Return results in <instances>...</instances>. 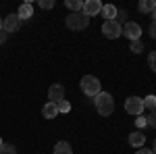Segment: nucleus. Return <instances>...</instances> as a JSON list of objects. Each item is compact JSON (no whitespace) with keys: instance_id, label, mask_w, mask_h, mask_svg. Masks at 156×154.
<instances>
[{"instance_id":"23","label":"nucleus","mask_w":156,"mask_h":154,"mask_svg":"<svg viewBox=\"0 0 156 154\" xmlns=\"http://www.w3.org/2000/svg\"><path fill=\"white\" fill-rule=\"evenodd\" d=\"M40 6L46 9V11H50V9L54 6V0H40Z\"/></svg>"},{"instance_id":"16","label":"nucleus","mask_w":156,"mask_h":154,"mask_svg":"<svg viewBox=\"0 0 156 154\" xmlns=\"http://www.w3.org/2000/svg\"><path fill=\"white\" fill-rule=\"evenodd\" d=\"M65 6L71 9V13H79L83 9V0H65Z\"/></svg>"},{"instance_id":"24","label":"nucleus","mask_w":156,"mask_h":154,"mask_svg":"<svg viewBox=\"0 0 156 154\" xmlns=\"http://www.w3.org/2000/svg\"><path fill=\"white\" fill-rule=\"evenodd\" d=\"M135 125H137V129L142 131V127L148 125V123H146V117H137V119H135Z\"/></svg>"},{"instance_id":"11","label":"nucleus","mask_w":156,"mask_h":154,"mask_svg":"<svg viewBox=\"0 0 156 154\" xmlns=\"http://www.w3.org/2000/svg\"><path fill=\"white\" fill-rule=\"evenodd\" d=\"M129 144H131L133 148H142L146 144V133H142V131H133V133H129Z\"/></svg>"},{"instance_id":"1","label":"nucleus","mask_w":156,"mask_h":154,"mask_svg":"<svg viewBox=\"0 0 156 154\" xmlns=\"http://www.w3.org/2000/svg\"><path fill=\"white\" fill-rule=\"evenodd\" d=\"M94 102H96V110L100 113V117H110V115L115 113V100H112V96L106 94V92H100V94L94 98Z\"/></svg>"},{"instance_id":"18","label":"nucleus","mask_w":156,"mask_h":154,"mask_svg":"<svg viewBox=\"0 0 156 154\" xmlns=\"http://www.w3.org/2000/svg\"><path fill=\"white\" fill-rule=\"evenodd\" d=\"M129 50H131L133 54H140V52L144 50V44H142V40H133L131 44H129Z\"/></svg>"},{"instance_id":"6","label":"nucleus","mask_w":156,"mask_h":154,"mask_svg":"<svg viewBox=\"0 0 156 154\" xmlns=\"http://www.w3.org/2000/svg\"><path fill=\"white\" fill-rule=\"evenodd\" d=\"M48 100L52 104H58L60 100H65V88H62V83H52V85H50Z\"/></svg>"},{"instance_id":"15","label":"nucleus","mask_w":156,"mask_h":154,"mask_svg":"<svg viewBox=\"0 0 156 154\" xmlns=\"http://www.w3.org/2000/svg\"><path fill=\"white\" fill-rule=\"evenodd\" d=\"M54 154H73V148L69 142H58L54 146Z\"/></svg>"},{"instance_id":"25","label":"nucleus","mask_w":156,"mask_h":154,"mask_svg":"<svg viewBox=\"0 0 156 154\" xmlns=\"http://www.w3.org/2000/svg\"><path fill=\"white\" fill-rule=\"evenodd\" d=\"M150 38H154V40H156V21L150 23Z\"/></svg>"},{"instance_id":"27","label":"nucleus","mask_w":156,"mask_h":154,"mask_svg":"<svg viewBox=\"0 0 156 154\" xmlns=\"http://www.w3.org/2000/svg\"><path fill=\"white\" fill-rule=\"evenodd\" d=\"M135 154H154V152H152V150H146V148H142V150H137Z\"/></svg>"},{"instance_id":"5","label":"nucleus","mask_w":156,"mask_h":154,"mask_svg":"<svg viewBox=\"0 0 156 154\" xmlns=\"http://www.w3.org/2000/svg\"><path fill=\"white\" fill-rule=\"evenodd\" d=\"M102 34H104L108 40H115V38L123 36V27H121L119 21H104V25H102Z\"/></svg>"},{"instance_id":"10","label":"nucleus","mask_w":156,"mask_h":154,"mask_svg":"<svg viewBox=\"0 0 156 154\" xmlns=\"http://www.w3.org/2000/svg\"><path fill=\"white\" fill-rule=\"evenodd\" d=\"M117 6L115 4H102V11L100 15L104 17V21H117Z\"/></svg>"},{"instance_id":"13","label":"nucleus","mask_w":156,"mask_h":154,"mask_svg":"<svg viewBox=\"0 0 156 154\" xmlns=\"http://www.w3.org/2000/svg\"><path fill=\"white\" fill-rule=\"evenodd\" d=\"M154 6H156V2H154V0H142V2L137 4V11L142 13V15H152Z\"/></svg>"},{"instance_id":"21","label":"nucleus","mask_w":156,"mask_h":154,"mask_svg":"<svg viewBox=\"0 0 156 154\" xmlns=\"http://www.w3.org/2000/svg\"><path fill=\"white\" fill-rule=\"evenodd\" d=\"M56 108H58V113H69V110H71V104H69L67 100H60L58 104H56Z\"/></svg>"},{"instance_id":"30","label":"nucleus","mask_w":156,"mask_h":154,"mask_svg":"<svg viewBox=\"0 0 156 154\" xmlns=\"http://www.w3.org/2000/svg\"><path fill=\"white\" fill-rule=\"evenodd\" d=\"M2 25H4V19H0V29H2Z\"/></svg>"},{"instance_id":"7","label":"nucleus","mask_w":156,"mask_h":154,"mask_svg":"<svg viewBox=\"0 0 156 154\" xmlns=\"http://www.w3.org/2000/svg\"><path fill=\"white\" fill-rule=\"evenodd\" d=\"M100 11H102L100 0H85L83 9H81V13H83L85 17H96V15H100Z\"/></svg>"},{"instance_id":"8","label":"nucleus","mask_w":156,"mask_h":154,"mask_svg":"<svg viewBox=\"0 0 156 154\" xmlns=\"http://www.w3.org/2000/svg\"><path fill=\"white\" fill-rule=\"evenodd\" d=\"M123 34L129 38V42H133V40H140L142 38V27L137 23H133V21H129V23L123 25Z\"/></svg>"},{"instance_id":"9","label":"nucleus","mask_w":156,"mask_h":154,"mask_svg":"<svg viewBox=\"0 0 156 154\" xmlns=\"http://www.w3.org/2000/svg\"><path fill=\"white\" fill-rule=\"evenodd\" d=\"M19 27H21V19H19L17 13H12V15H9V17H4V25H2V29H4L6 34L17 31Z\"/></svg>"},{"instance_id":"20","label":"nucleus","mask_w":156,"mask_h":154,"mask_svg":"<svg viewBox=\"0 0 156 154\" xmlns=\"http://www.w3.org/2000/svg\"><path fill=\"white\" fill-rule=\"evenodd\" d=\"M146 123H148L152 129H156V110H150V115L146 117Z\"/></svg>"},{"instance_id":"14","label":"nucleus","mask_w":156,"mask_h":154,"mask_svg":"<svg viewBox=\"0 0 156 154\" xmlns=\"http://www.w3.org/2000/svg\"><path fill=\"white\" fill-rule=\"evenodd\" d=\"M42 115H44L46 119H54L56 115H58V108H56V104L48 102V104H44V108H42Z\"/></svg>"},{"instance_id":"31","label":"nucleus","mask_w":156,"mask_h":154,"mask_svg":"<svg viewBox=\"0 0 156 154\" xmlns=\"http://www.w3.org/2000/svg\"><path fill=\"white\" fill-rule=\"evenodd\" d=\"M2 144H4V142H2V140H0V146H2Z\"/></svg>"},{"instance_id":"29","label":"nucleus","mask_w":156,"mask_h":154,"mask_svg":"<svg viewBox=\"0 0 156 154\" xmlns=\"http://www.w3.org/2000/svg\"><path fill=\"white\" fill-rule=\"evenodd\" d=\"M152 152L156 154V140H154V146H152Z\"/></svg>"},{"instance_id":"22","label":"nucleus","mask_w":156,"mask_h":154,"mask_svg":"<svg viewBox=\"0 0 156 154\" xmlns=\"http://www.w3.org/2000/svg\"><path fill=\"white\" fill-rule=\"evenodd\" d=\"M148 65H150V69L156 73V50H154V52H150V56H148Z\"/></svg>"},{"instance_id":"19","label":"nucleus","mask_w":156,"mask_h":154,"mask_svg":"<svg viewBox=\"0 0 156 154\" xmlns=\"http://www.w3.org/2000/svg\"><path fill=\"white\" fill-rule=\"evenodd\" d=\"M0 154H17V148L12 144H2L0 146Z\"/></svg>"},{"instance_id":"4","label":"nucleus","mask_w":156,"mask_h":154,"mask_svg":"<svg viewBox=\"0 0 156 154\" xmlns=\"http://www.w3.org/2000/svg\"><path fill=\"white\" fill-rule=\"evenodd\" d=\"M125 110H127V115H131V117H140V115L144 113V98H140V96L127 98V100H125Z\"/></svg>"},{"instance_id":"12","label":"nucleus","mask_w":156,"mask_h":154,"mask_svg":"<svg viewBox=\"0 0 156 154\" xmlns=\"http://www.w3.org/2000/svg\"><path fill=\"white\" fill-rule=\"evenodd\" d=\"M17 15H19V19H21V21H23V19H29V17H34V6H31L29 2H23V4L19 6Z\"/></svg>"},{"instance_id":"17","label":"nucleus","mask_w":156,"mask_h":154,"mask_svg":"<svg viewBox=\"0 0 156 154\" xmlns=\"http://www.w3.org/2000/svg\"><path fill=\"white\" fill-rule=\"evenodd\" d=\"M144 108H148V110H156V96H146L144 98Z\"/></svg>"},{"instance_id":"2","label":"nucleus","mask_w":156,"mask_h":154,"mask_svg":"<svg viewBox=\"0 0 156 154\" xmlns=\"http://www.w3.org/2000/svg\"><path fill=\"white\" fill-rule=\"evenodd\" d=\"M102 83H100V79L98 77H94V75H83V79H81V90H83L85 96H90V98H96L102 90Z\"/></svg>"},{"instance_id":"28","label":"nucleus","mask_w":156,"mask_h":154,"mask_svg":"<svg viewBox=\"0 0 156 154\" xmlns=\"http://www.w3.org/2000/svg\"><path fill=\"white\" fill-rule=\"evenodd\" d=\"M152 17H154L152 21H156V6H154V11H152Z\"/></svg>"},{"instance_id":"3","label":"nucleus","mask_w":156,"mask_h":154,"mask_svg":"<svg viewBox=\"0 0 156 154\" xmlns=\"http://www.w3.org/2000/svg\"><path fill=\"white\" fill-rule=\"evenodd\" d=\"M65 23L73 31H81V29H85L90 25V17H85L83 13H69L67 19H65Z\"/></svg>"},{"instance_id":"26","label":"nucleus","mask_w":156,"mask_h":154,"mask_svg":"<svg viewBox=\"0 0 156 154\" xmlns=\"http://www.w3.org/2000/svg\"><path fill=\"white\" fill-rule=\"evenodd\" d=\"M4 42H6V31L0 29V44H4Z\"/></svg>"}]
</instances>
